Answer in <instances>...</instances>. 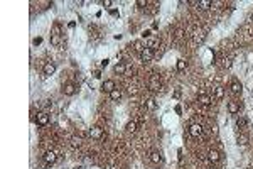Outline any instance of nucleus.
<instances>
[{
	"instance_id": "obj_37",
	"label": "nucleus",
	"mask_w": 253,
	"mask_h": 169,
	"mask_svg": "<svg viewBox=\"0 0 253 169\" xmlns=\"http://www.w3.org/2000/svg\"><path fill=\"white\" fill-rule=\"evenodd\" d=\"M108 63H110V59H106V57H105V59L101 61V68H106V66H108Z\"/></svg>"
},
{
	"instance_id": "obj_30",
	"label": "nucleus",
	"mask_w": 253,
	"mask_h": 169,
	"mask_svg": "<svg viewBox=\"0 0 253 169\" xmlns=\"http://www.w3.org/2000/svg\"><path fill=\"white\" fill-rule=\"evenodd\" d=\"M135 5H137V7H140V9H144V7H147V5H148V2H147V0H137Z\"/></svg>"
},
{
	"instance_id": "obj_1",
	"label": "nucleus",
	"mask_w": 253,
	"mask_h": 169,
	"mask_svg": "<svg viewBox=\"0 0 253 169\" xmlns=\"http://www.w3.org/2000/svg\"><path fill=\"white\" fill-rule=\"evenodd\" d=\"M105 132H103V129L100 125H95V127H91L90 129V137L91 139H95V141H100V139H105Z\"/></svg>"
},
{
	"instance_id": "obj_43",
	"label": "nucleus",
	"mask_w": 253,
	"mask_h": 169,
	"mask_svg": "<svg viewBox=\"0 0 253 169\" xmlns=\"http://www.w3.org/2000/svg\"><path fill=\"white\" fill-rule=\"evenodd\" d=\"M73 169H83L81 166H76V167H73Z\"/></svg>"
},
{
	"instance_id": "obj_44",
	"label": "nucleus",
	"mask_w": 253,
	"mask_h": 169,
	"mask_svg": "<svg viewBox=\"0 0 253 169\" xmlns=\"http://www.w3.org/2000/svg\"><path fill=\"white\" fill-rule=\"evenodd\" d=\"M211 169H216V167H211Z\"/></svg>"
},
{
	"instance_id": "obj_3",
	"label": "nucleus",
	"mask_w": 253,
	"mask_h": 169,
	"mask_svg": "<svg viewBox=\"0 0 253 169\" xmlns=\"http://www.w3.org/2000/svg\"><path fill=\"white\" fill-rule=\"evenodd\" d=\"M42 159H44V162L47 164V166H52V164L57 161V154L54 151H46L44 156H42Z\"/></svg>"
},
{
	"instance_id": "obj_9",
	"label": "nucleus",
	"mask_w": 253,
	"mask_h": 169,
	"mask_svg": "<svg viewBox=\"0 0 253 169\" xmlns=\"http://www.w3.org/2000/svg\"><path fill=\"white\" fill-rule=\"evenodd\" d=\"M230 90H231V93H233V95H241V92H243V85H241V81H238V80H231V83H230Z\"/></svg>"
},
{
	"instance_id": "obj_18",
	"label": "nucleus",
	"mask_w": 253,
	"mask_h": 169,
	"mask_svg": "<svg viewBox=\"0 0 253 169\" xmlns=\"http://www.w3.org/2000/svg\"><path fill=\"white\" fill-rule=\"evenodd\" d=\"M137 129H139V123H137V120H130L127 123V127H125V130L128 132V134H135Z\"/></svg>"
},
{
	"instance_id": "obj_31",
	"label": "nucleus",
	"mask_w": 253,
	"mask_h": 169,
	"mask_svg": "<svg viewBox=\"0 0 253 169\" xmlns=\"http://www.w3.org/2000/svg\"><path fill=\"white\" fill-rule=\"evenodd\" d=\"M231 57H225V59H223V66H225V68L228 69V68H231Z\"/></svg>"
},
{
	"instance_id": "obj_14",
	"label": "nucleus",
	"mask_w": 253,
	"mask_h": 169,
	"mask_svg": "<svg viewBox=\"0 0 253 169\" xmlns=\"http://www.w3.org/2000/svg\"><path fill=\"white\" fill-rule=\"evenodd\" d=\"M228 112H230L231 115H236L240 112V102L236 100H230L228 102Z\"/></svg>"
},
{
	"instance_id": "obj_16",
	"label": "nucleus",
	"mask_w": 253,
	"mask_h": 169,
	"mask_svg": "<svg viewBox=\"0 0 253 169\" xmlns=\"http://www.w3.org/2000/svg\"><path fill=\"white\" fill-rule=\"evenodd\" d=\"M150 161H152V164H160L162 162V154H160L159 151H152L150 152Z\"/></svg>"
},
{
	"instance_id": "obj_19",
	"label": "nucleus",
	"mask_w": 253,
	"mask_h": 169,
	"mask_svg": "<svg viewBox=\"0 0 253 169\" xmlns=\"http://www.w3.org/2000/svg\"><path fill=\"white\" fill-rule=\"evenodd\" d=\"M236 127L241 129V130H246L248 129V120L245 117H238V118H236Z\"/></svg>"
},
{
	"instance_id": "obj_15",
	"label": "nucleus",
	"mask_w": 253,
	"mask_h": 169,
	"mask_svg": "<svg viewBox=\"0 0 253 169\" xmlns=\"http://www.w3.org/2000/svg\"><path fill=\"white\" fill-rule=\"evenodd\" d=\"M42 73H44L46 76L54 75V73H56V64H54V63H51V61H49V63H46V64H44V68H42Z\"/></svg>"
},
{
	"instance_id": "obj_13",
	"label": "nucleus",
	"mask_w": 253,
	"mask_h": 169,
	"mask_svg": "<svg viewBox=\"0 0 253 169\" xmlns=\"http://www.w3.org/2000/svg\"><path fill=\"white\" fill-rule=\"evenodd\" d=\"M236 144H238L240 147L248 146V144H250V137H248V134H245V132L238 134V137H236Z\"/></svg>"
},
{
	"instance_id": "obj_5",
	"label": "nucleus",
	"mask_w": 253,
	"mask_h": 169,
	"mask_svg": "<svg viewBox=\"0 0 253 169\" xmlns=\"http://www.w3.org/2000/svg\"><path fill=\"white\" fill-rule=\"evenodd\" d=\"M197 103L201 107H209L213 103V98H211V95H208V93H199L197 95Z\"/></svg>"
},
{
	"instance_id": "obj_35",
	"label": "nucleus",
	"mask_w": 253,
	"mask_h": 169,
	"mask_svg": "<svg viewBox=\"0 0 253 169\" xmlns=\"http://www.w3.org/2000/svg\"><path fill=\"white\" fill-rule=\"evenodd\" d=\"M111 0H103V7H111Z\"/></svg>"
},
{
	"instance_id": "obj_33",
	"label": "nucleus",
	"mask_w": 253,
	"mask_h": 169,
	"mask_svg": "<svg viewBox=\"0 0 253 169\" xmlns=\"http://www.w3.org/2000/svg\"><path fill=\"white\" fill-rule=\"evenodd\" d=\"M128 93H130V95H135L137 93V86H128Z\"/></svg>"
},
{
	"instance_id": "obj_17",
	"label": "nucleus",
	"mask_w": 253,
	"mask_h": 169,
	"mask_svg": "<svg viewBox=\"0 0 253 169\" xmlns=\"http://www.w3.org/2000/svg\"><path fill=\"white\" fill-rule=\"evenodd\" d=\"M213 92H214V98H216L218 102H221L223 98H225V88H223V86H216Z\"/></svg>"
},
{
	"instance_id": "obj_8",
	"label": "nucleus",
	"mask_w": 253,
	"mask_h": 169,
	"mask_svg": "<svg viewBox=\"0 0 253 169\" xmlns=\"http://www.w3.org/2000/svg\"><path fill=\"white\" fill-rule=\"evenodd\" d=\"M115 88H117V85H115L113 80H105V81L101 83V92H103V93H108V95H110Z\"/></svg>"
},
{
	"instance_id": "obj_10",
	"label": "nucleus",
	"mask_w": 253,
	"mask_h": 169,
	"mask_svg": "<svg viewBox=\"0 0 253 169\" xmlns=\"http://www.w3.org/2000/svg\"><path fill=\"white\" fill-rule=\"evenodd\" d=\"M192 39L196 44H202L206 39V31H202V29H196V32L192 34Z\"/></svg>"
},
{
	"instance_id": "obj_2",
	"label": "nucleus",
	"mask_w": 253,
	"mask_h": 169,
	"mask_svg": "<svg viewBox=\"0 0 253 169\" xmlns=\"http://www.w3.org/2000/svg\"><path fill=\"white\" fill-rule=\"evenodd\" d=\"M160 88V76L159 75H152L148 80V90L150 92H159Z\"/></svg>"
},
{
	"instance_id": "obj_38",
	"label": "nucleus",
	"mask_w": 253,
	"mask_h": 169,
	"mask_svg": "<svg viewBox=\"0 0 253 169\" xmlns=\"http://www.w3.org/2000/svg\"><path fill=\"white\" fill-rule=\"evenodd\" d=\"M93 76H95V78H100V76H101V71H100V69H96V71L93 73Z\"/></svg>"
},
{
	"instance_id": "obj_23",
	"label": "nucleus",
	"mask_w": 253,
	"mask_h": 169,
	"mask_svg": "<svg viewBox=\"0 0 253 169\" xmlns=\"http://www.w3.org/2000/svg\"><path fill=\"white\" fill-rule=\"evenodd\" d=\"M132 46H134V51L137 52V54H142V51L145 49V46L142 44V41H135V42L132 44Z\"/></svg>"
},
{
	"instance_id": "obj_27",
	"label": "nucleus",
	"mask_w": 253,
	"mask_h": 169,
	"mask_svg": "<svg viewBox=\"0 0 253 169\" xmlns=\"http://www.w3.org/2000/svg\"><path fill=\"white\" fill-rule=\"evenodd\" d=\"M211 5H213V2H209V0H202V2H197V7H199L201 10H208Z\"/></svg>"
},
{
	"instance_id": "obj_6",
	"label": "nucleus",
	"mask_w": 253,
	"mask_h": 169,
	"mask_svg": "<svg viewBox=\"0 0 253 169\" xmlns=\"http://www.w3.org/2000/svg\"><path fill=\"white\" fill-rule=\"evenodd\" d=\"M202 125L201 123H192V125L189 127V135L191 137H201L202 135Z\"/></svg>"
},
{
	"instance_id": "obj_32",
	"label": "nucleus",
	"mask_w": 253,
	"mask_h": 169,
	"mask_svg": "<svg viewBox=\"0 0 253 169\" xmlns=\"http://www.w3.org/2000/svg\"><path fill=\"white\" fill-rule=\"evenodd\" d=\"M59 41H61V37H56V36H51V44H52V46H57V44H59Z\"/></svg>"
},
{
	"instance_id": "obj_40",
	"label": "nucleus",
	"mask_w": 253,
	"mask_h": 169,
	"mask_svg": "<svg viewBox=\"0 0 253 169\" xmlns=\"http://www.w3.org/2000/svg\"><path fill=\"white\" fill-rule=\"evenodd\" d=\"M211 132H213V134L216 135V134H218V127H216V125H213V129H211Z\"/></svg>"
},
{
	"instance_id": "obj_4",
	"label": "nucleus",
	"mask_w": 253,
	"mask_h": 169,
	"mask_svg": "<svg viewBox=\"0 0 253 169\" xmlns=\"http://www.w3.org/2000/svg\"><path fill=\"white\" fill-rule=\"evenodd\" d=\"M36 123H37L39 127H46V125L49 123V113H47V112H37Z\"/></svg>"
},
{
	"instance_id": "obj_24",
	"label": "nucleus",
	"mask_w": 253,
	"mask_h": 169,
	"mask_svg": "<svg viewBox=\"0 0 253 169\" xmlns=\"http://www.w3.org/2000/svg\"><path fill=\"white\" fill-rule=\"evenodd\" d=\"M155 107H157V103H155V100H152V98H148V100L144 102V108H147V110H155Z\"/></svg>"
},
{
	"instance_id": "obj_11",
	"label": "nucleus",
	"mask_w": 253,
	"mask_h": 169,
	"mask_svg": "<svg viewBox=\"0 0 253 169\" xmlns=\"http://www.w3.org/2000/svg\"><path fill=\"white\" fill-rule=\"evenodd\" d=\"M76 90H78V86L74 83H66L63 86V95H66V97H73V95L76 93Z\"/></svg>"
},
{
	"instance_id": "obj_34",
	"label": "nucleus",
	"mask_w": 253,
	"mask_h": 169,
	"mask_svg": "<svg viewBox=\"0 0 253 169\" xmlns=\"http://www.w3.org/2000/svg\"><path fill=\"white\" fill-rule=\"evenodd\" d=\"M41 42H42V37H36L34 41H32V44H34V46H39Z\"/></svg>"
},
{
	"instance_id": "obj_28",
	"label": "nucleus",
	"mask_w": 253,
	"mask_h": 169,
	"mask_svg": "<svg viewBox=\"0 0 253 169\" xmlns=\"http://www.w3.org/2000/svg\"><path fill=\"white\" fill-rule=\"evenodd\" d=\"M174 37H176L177 41H182L184 39V29H176V32H174Z\"/></svg>"
},
{
	"instance_id": "obj_42",
	"label": "nucleus",
	"mask_w": 253,
	"mask_h": 169,
	"mask_svg": "<svg viewBox=\"0 0 253 169\" xmlns=\"http://www.w3.org/2000/svg\"><path fill=\"white\" fill-rule=\"evenodd\" d=\"M250 20H251V22H253V12H251V15H250Z\"/></svg>"
},
{
	"instance_id": "obj_46",
	"label": "nucleus",
	"mask_w": 253,
	"mask_h": 169,
	"mask_svg": "<svg viewBox=\"0 0 253 169\" xmlns=\"http://www.w3.org/2000/svg\"><path fill=\"white\" fill-rule=\"evenodd\" d=\"M154 169H157V167H154Z\"/></svg>"
},
{
	"instance_id": "obj_26",
	"label": "nucleus",
	"mask_w": 253,
	"mask_h": 169,
	"mask_svg": "<svg viewBox=\"0 0 253 169\" xmlns=\"http://www.w3.org/2000/svg\"><path fill=\"white\" fill-rule=\"evenodd\" d=\"M69 146H71L73 149H80L81 147V139L80 137H73L71 141H69Z\"/></svg>"
},
{
	"instance_id": "obj_12",
	"label": "nucleus",
	"mask_w": 253,
	"mask_h": 169,
	"mask_svg": "<svg viewBox=\"0 0 253 169\" xmlns=\"http://www.w3.org/2000/svg\"><path fill=\"white\" fill-rule=\"evenodd\" d=\"M219 159H221V154H219V151H216V149H209V152H208V161L211 164H216V162H219Z\"/></svg>"
},
{
	"instance_id": "obj_25",
	"label": "nucleus",
	"mask_w": 253,
	"mask_h": 169,
	"mask_svg": "<svg viewBox=\"0 0 253 169\" xmlns=\"http://www.w3.org/2000/svg\"><path fill=\"white\" fill-rule=\"evenodd\" d=\"M176 68H177V71H184V69L187 68V61H186V59H177Z\"/></svg>"
},
{
	"instance_id": "obj_39",
	"label": "nucleus",
	"mask_w": 253,
	"mask_h": 169,
	"mask_svg": "<svg viewBox=\"0 0 253 169\" xmlns=\"http://www.w3.org/2000/svg\"><path fill=\"white\" fill-rule=\"evenodd\" d=\"M150 34H152V32H150V31H148V29H147V31H144V34H142V36H144V37H148V36H150Z\"/></svg>"
},
{
	"instance_id": "obj_20",
	"label": "nucleus",
	"mask_w": 253,
	"mask_h": 169,
	"mask_svg": "<svg viewBox=\"0 0 253 169\" xmlns=\"http://www.w3.org/2000/svg\"><path fill=\"white\" fill-rule=\"evenodd\" d=\"M51 36H56V37H61V36H63V31H61V26H59V22H54V24H52V31H51Z\"/></svg>"
},
{
	"instance_id": "obj_22",
	"label": "nucleus",
	"mask_w": 253,
	"mask_h": 169,
	"mask_svg": "<svg viewBox=\"0 0 253 169\" xmlns=\"http://www.w3.org/2000/svg\"><path fill=\"white\" fill-rule=\"evenodd\" d=\"M110 98H111L113 102H118L120 98H122V88H115L113 92L110 93Z\"/></svg>"
},
{
	"instance_id": "obj_36",
	"label": "nucleus",
	"mask_w": 253,
	"mask_h": 169,
	"mask_svg": "<svg viewBox=\"0 0 253 169\" xmlns=\"http://www.w3.org/2000/svg\"><path fill=\"white\" fill-rule=\"evenodd\" d=\"M52 107H54L52 100H47V102H46V108H52Z\"/></svg>"
},
{
	"instance_id": "obj_29",
	"label": "nucleus",
	"mask_w": 253,
	"mask_h": 169,
	"mask_svg": "<svg viewBox=\"0 0 253 169\" xmlns=\"http://www.w3.org/2000/svg\"><path fill=\"white\" fill-rule=\"evenodd\" d=\"M157 46H160V42H159L157 39H150V41H148V44H147V47H150L152 51H155Z\"/></svg>"
},
{
	"instance_id": "obj_41",
	"label": "nucleus",
	"mask_w": 253,
	"mask_h": 169,
	"mask_svg": "<svg viewBox=\"0 0 253 169\" xmlns=\"http://www.w3.org/2000/svg\"><path fill=\"white\" fill-rule=\"evenodd\" d=\"M152 29H159V22H154V24H152Z\"/></svg>"
},
{
	"instance_id": "obj_7",
	"label": "nucleus",
	"mask_w": 253,
	"mask_h": 169,
	"mask_svg": "<svg viewBox=\"0 0 253 169\" xmlns=\"http://www.w3.org/2000/svg\"><path fill=\"white\" fill-rule=\"evenodd\" d=\"M140 57H142V61L144 63H148V61H152L155 57V51H152L150 47H147L145 46V49L142 51V54H140Z\"/></svg>"
},
{
	"instance_id": "obj_21",
	"label": "nucleus",
	"mask_w": 253,
	"mask_h": 169,
	"mask_svg": "<svg viewBox=\"0 0 253 169\" xmlns=\"http://www.w3.org/2000/svg\"><path fill=\"white\" fill-rule=\"evenodd\" d=\"M125 71H127V64L122 63V61L117 63V66H115V73H117V75H125Z\"/></svg>"
},
{
	"instance_id": "obj_45",
	"label": "nucleus",
	"mask_w": 253,
	"mask_h": 169,
	"mask_svg": "<svg viewBox=\"0 0 253 169\" xmlns=\"http://www.w3.org/2000/svg\"><path fill=\"white\" fill-rule=\"evenodd\" d=\"M246 169H250V167H246Z\"/></svg>"
}]
</instances>
